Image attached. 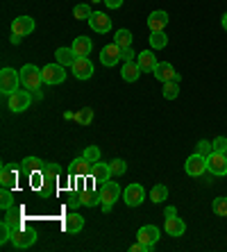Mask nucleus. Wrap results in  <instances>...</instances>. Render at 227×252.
Instances as JSON below:
<instances>
[{
    "label": "nucleus",
    "instance_id": "9d476101",
    "mask_svg": "<svg viewBox=\"0 0 227 252\" xmlns=\"http://www.w3.org/2000/svg\"><path fill=\"white\" fill-rule=\"evenodd\" d=\"M30 105H32V94H30V91H14V94L9 95V109H12L14 114L25 112Z\"/></svg>",
    "mask_w": 227,
    "mask_h": 252
},
{
    "label": "nucleus",
    "instance_id": "412c9836",
    "mask_svg": "<svg viewBox=\"0 0 227 252\" xmlns=\"http://www.w3.org/2000/svg\"><path fill=\"white\" fill-rule=\"evenodd\" d=\"M136 64H139V68L143 70V73H150V70H155V66H157L159 62L152 50H141V53L136 55Z\"/></svg>",
    "mask_w": 227,
    "mask_h": 252
},
{
    "label": "nucleus",
    "instance_id": "6e6552de",
    "mask_svg": "<svg viewBox=\"0 0 227 252\" xmlns=\"http://www.w3.org/2000/svg\"><path fill=\"white\" fill-rule=\"evenodd\" d=\"M121 59H123V48L116 46V43H107V46L100 50V62H102V66H107V68L116 66Z\"/></svg>",
    "mask_w": 227,
    "mask_h": 252
},
{
    "label": "nucleus",
    "instance_id": "f8f14e48",
    "mask_svg": "<svg viewBox=\"0 0 227 252\" xmlns=\"http://www.w3.org/2000/svg\"><path fill=\"white\" fill-rule=\"evenodd\" d=\"M123 200H125L128 207H139L141 202L146 200V191H143L141 184H130V187H125V191H123Z\"/></svg>",
    "mask_w": 227,
    "mask_h": 252
},
{
    "label": "nucleus",
    "instance_id": "393cba45",
    "mask_svg": "<svg viewBox=\"0 0 227 252\" xmlns=\"http://www.w3.org/2000/svg\"><path fill=\"white\" fill-rule=\"evenodd\" d=\"M16 180H18L16 170H14L9 164H2V168H0V184H2V189H14Z\"/></svg>",
    "mask_w": 227,
    "mask_h": 252
},
{
    "label": "nucleus",
    "instance_id": "58836bf2",
    "mask_svg": "<svg viewBox=\"0 0 227 252\" xmlns=\"http://www.w3.org/2000/svg\"><path fill=\"white\" fill-rule=\"evenodd\" d=\"M109 166L114 175H125V170H128V164L123 159H114V161H109Z\"/></svg>",
    "mask_w": 227,
    "mask_h": 252
},
{
    "label": "nucleus",
    "instance_id": "c03bdc74",
    "mask_svg": "<svg viewBox=\"0 0 227 252\" xmlns=\"http://www.w3.org/2000/svg\"><path fill=\"white\" fill-rule=\"evenodd\" d=\"M163 216L168 218V216H177V209H175V207H166V209H163Z\"/></svg>",
    "mask_w": 227,
    "mask_h": 252
},
{
    "label": "nucleus",
    "instance_id": "4c0bfd02",
    "mask_svg": "<svg viewBox=\"0 0 227 252\" xmlns=\"http://www.w3.org/2000/svg\"><path fill=\"white\" fill-rule=\"evenodd\" d=\"M84 157L91 161V164H96V161H100V148L98 146H87V150H84Z\"/></svg>",
    "mask_w": 227,
    "mask_h": 252
},
{
    "label": "nucleus",
    "instance_id": "a211bd4d",
    "mask_svg": "<svg viewBox=\"0 0 227 252\" xmlns=\"http://www.w3.org/2000/svg\"><path fill=\"white\" fill-rule=\"evenodd\" d=\"M166 25H168V14L163 12V9H155V12L148 16V28H150V32H162Z\"/></svg>",
    "mask_w": 227,
    "mask_h": 252
},
{
    "label": "nucleus",
    "instance_id": "ea45409f",
    "mask_svg": "<svg viewBox=\"0 0 227 252\" xmlns=\"http://www.w3.org/2000/svg\"><path fill=\"white\" fill-rule=\"evenodd\" d=\"M211 146H214V153H225L227 155V136H216Z\"/></svg>",
    "mask_w": 227,
    "mask_h": 252
},
{
    "label": "nucleus",
    "instance_id": "7ed1b4c3",
    "mask_svg": "<svg viewBox=\"0 0 227 252\" xmlns=\"http://www.w3.org/2000/svg\"><path fill=\"white\" fill-rule=\"evenodd\" d=\"M100 193H102V211H111V207H114V202H116L118 198H121V187H118L116 182H105L102 187H100Z\"/></svg>",
    "mask_w": 227,
    "mask_h": 252
},
{
    "label": "nucleus",
    "instance_id": "f704fd0d",
    "mask_svg": "<svg viewBox=\"0 0 227 252\" xmlns=\"http://www.w3.org/2000/svg\"><path fill=\"white\" fill-rule=\"evenodd\" d=\"M211 209H214L216 216H227V198H225V195L216 198L214 205H211Z\"/></svg>",
    "mask_w": 227,
    "mask_h": 252
},
{
    "label": "nucleus",
    "instance_id": "c9c22d12",
    "mask_svg": "<svg viewBox=\"0 0 227 252\" xmlns=\"http://www.w3.org/2000/svg\"><path fill=\"white\" fill-rule=\"evenodd\" d=\"M66 205L70 207V209H77V207H82V191H70L68 195H66Z\"/></svg>",
    "mask_w": 227,
    "mask_h": 252
},
{
    "label": "nucleus",
    "instance_id": "bb28decb",
    "mask_svg": "<svg viewBox=\"0 0 227 252\" xmlns=\"http://www.w3.org/2000/svg\"><path fill=\"white\" fill-rule=\"evenodd\" d=\"M43 166H46V161L39 157H25L23 161H21V168H23L25 175H32V173H39V170H43Z\"/></svg>",
    "mask_w": 227,
    "mask_h": 252
},
{
    "label": "nucleus",
    "instance_id": "f3484780",
    "mask_svg": "<svg viewBox=\"0 0 227 252\" xmlns=\"http://www.w3.org/2000/svg\"><path fill=\"white\" fill-rule=\"evenodd\" d=\"M68 173H70V177H89L91 175V161L82 155V157H77V159L70 161Z\"/></svg>",
    "mask_w": 227,
    "mask_h": 252
},
{
    "label": "nucleus",
    "instance_id": "39448f33",
    "mask_svg": "<svg viewBox=\"0 0 227 252\" xmlns=\"http://www.w3.org/2000/svg\"><path fill=\"white\" fill-rule=\"evenodd\" d=\"M152 73H155V77H157L162 84H166V82H180V80H182V75L173 68V64H170V62H159V64L155 66V70H152Z\"/></svg>",
    "mask_w": 227,
    "mask_h": 252
},
{
    "label": "nucleus",
    "instance_id": "72a5a7b5",
    "mask_svg": "<svg viewBox=\"0 0 227 252\" xmlns=\"http://www.w3.org/2000/svg\"><path fill=\"white\" fill-rule=\"evenodd\" d=\"M180 94V82H166L163 84V98L166 100H175Z\"/></svg>",
    "mask_w": 227,
    "mask_h": 252
},
{
    "label": "nucleus",
    "instance_id": "f257e3e1",
    "mask_svg": "<svg viewBox=\"0 0 227 252\" xmlns=\"http://www.w3.org/2000/svg\"><path fill=\"white\" fill-rule=\"evenodd\" d=\"M18 75H21V84L28 91H39L41 84H43V70L34 64H25L23 68L18 70Z\"/></svg>",
    "mask_w": 227,
    "mask_h": 252
},
{
    "label": "nucleus",
    "instance_id": "0eeeda50",
    "mask_svg": "<svg viewBox=\"0 0 227 252\" xmlns=\"http://www.w3.org/2000/svg\"><path fill=\"white\" fill-rule=\"evenodd\" d=\"M184 170H187V175L191 177H200L207 173V157L200 153H193L191 157L187 159V164H184Z\"/></svg>",
    "mask_w": 227,
    "mask_h": 252
},
{
    "label": "nucleus",
    "instance_id": "6ab92c4d",
    "mask_svg": "<svg viewBox=\"0 0 227 252\" xmlns=\"http://www.w3.org/2000/svg\"><path fill=\"white\" fill-rule=\"evenodd\" d=\"M163 229H166V234L168 236H182L184 232H187V225H184V220H182L180 216H168L166 218V225H163Z\"/></svg>",
    "mask_w": 227,
    "mask_h": 252
},
{
    "label": "nucleus",
    "instance_id": "a18cd8bd",
    "mask_svg": "<svg viewBox=\"0 0 227 252\" xmlns=\"http://www.w3.org/2000/svg\"><path fill=\"white\" fill-rule=\"evenodd\" d=\"M64 118H66V121H75V114H73V112H66Z\"/></svg>",
    "mask_w": 227,
    "mask_h": 252
},
{
    "label": "nucleus",
    "instance_id": "c85d7f7f",
    "mask_svg": "<svg viewBox=\"0 0 227 252\" xmlns=\"http://www.w3.org/2000/svg\"><path fill=\"white\" fill-rule=\"evenodd\" d=\"M132 41H134V36L130 30H125V28L116 30V36H114V43H116V46H121L123 50H125V48H132Z\"/></svg>",
    "mask_w": 227,
    "mask_h": 252
},
{
    "label": "nucleus",
    "instance_id": "20e7f679",
    "mask_svg": "<svg viewBox=\"0 0 227 252\" xmlns=\"http://www.w3.org/2000/svg\"><path fill=\"white\" fill-rule=\"evenodd\" d=\"M43 84H50V87H55V84H62L66 80V66L62 64H48L43 66Z\"/></svg>",
    "mask_w": 227,
    "mask_h": 252
},
{
    "label": "nucleus",
    "instance_id": "5701e85b",
    "mask_svg": "<svg viewBox=\"0 0 227 252\" xmlns=\"http://www.w3.org/2000/svg\"><path fill=\"white\" fill-rule=\"evenodd\" d=\"M141 73H143V70L139 68V64H136V62H123L121 77L125 80V82H136V80L141 77Z\"/></svg>",
    "mask_w": 227,
    "mask_h": 252
},
{
    "label": "nucleus",
    "instance_id": "f03ea898",
    "mask_svg": "<svg viewBox=\"0 0 227 252\" xmlns=\"http://www.w3.org/2000/svg\"><path fill=\"white\" fill-rule=\"evenodd\" d=\"M18 84H21V75H18V70L9 68V66H5V68L0 70V91H2V95L9 98L14 91H18Z\"/></svg>",
    "mask_w": 227,
    "mask_h": 252
},
{
    "label": "nucleus",
    "instance_id": "79ce46f5",
    "mask_svg": "<svg viewBox=\"0 0 227 252\" xmlns=\"http://www.w3.org/2000/svg\"><path fill=\"white\" fill-rule=\"evenodd\" d=\"M136 55L139 53H134L132 48H125L123 50V62H136Z\"/></svg>",
    "mask_w": 227,
    "mask_h": 252
},
{
    "label": "nucleus",
    "instance_id": "e433bc0d",
    "mask_svg": "<svg viewBox=\"0 0 227 252\" xmlns=\"http://www.w3.org/2000/svg\"><path fill=\"white\" fill-rule=\"evenodd\" d=\"M12 205H14V191H12V189H2V195H0V207L7 211Z\"/></svg>",
    "mask_w": 227,
    "mask_h": 252
},
{
    "label": "nucleus",
    "instance_id": "4be33fe9",
    "mask_svg": "<svg viewBox=\"0 0 227 252\" xmlns=\"http://www.w3.org/2000/svg\"><path fill=\"white\" fill-rule=\"evenodd\" d=\"M64 229L68 232V234H80L82 229H84V218L80 216V214H68V216L64 218Z\"/></svg>",
    "mask_w": 227,
    "mask_h": 252
},
{
    "label": "nucleus",
    "instance_id": "dca6fc26",
    "mask_svg": "<svg viewBox=\"0 0 227 252\" xmlns=\"http://www.w3.org/2000/svg\"><path fill=\"white\" fill-rule=\"evenodd\" d=\"M89 25H91V30L98 32V34H107L111 30V18L102 12H94L91 18H89Z\"/></svg>",
    "mask_w": 227,
    "mask_h": 252
},
{
    "label": "nucleus",
    "instance_id": "de8ad7c7",
    "mask_svg": "<svg viewBox=\"0 0 227 252\" xmlns=\"http://www.w3.org/2000/svg\"><path fill=\"white\" fill-rule=\"evenodd\" d=\"M223 28L227 30V14H223Z\"/></svg>",
    "mask_w": 227,
    "mask_h": 252
},
{
    "label": "nucleus",
    "instance_id": "1a4fd4ad",
    "mask_svg": "<svg viewBox=\"0 0 227 252\" xmlns=\"http://www.w3.org/2000/svg\"><path fill=\"white\" fill-rule=\"evenodd\" d=\"M12 243L14 248H18V250H25V248L34 246L36 243V232L34 229H16V232H12Z\"/></svg>",
    "mask_w": 227,
    "mask_h": 252
},
{
    "label": "nucleus",
    "instance_id": "2eb2a0df",
    "mask_svg": "<svg viewBox=\"0 0 227 252\" xmlns=\"http://www.w3.org/2000/svg\"><path fill=\"white\" fill-rule=\"evenodd\" d=\"M34 32V18L32 16H18L14 18V23H12V34H18V36H28Z\"/></svg>",
    "mask_w": 227,
    "mask_h": 252
},
{
    "label": "nucleus",
    "instance_id": "473e14b6",
    "mask_svg": "<svg viewBox=\"0 0 227 252\" xmlns=\"http://www.w3.org/2000/svg\"><path fill=\"white\" fill-rule=\"evenodd\" d=\"M75 121L80 125H89L91 121H94V109H91V107H84V109H80V112L75 114Z\"/></svg>",
    "mask_w": 227,
    "mask_h": 252
},
{
    "label": "nucleus",
    "instance_id": "a878e982",
    "mask_svg": "<svg viewBox=\"0 0 227 252\" xmlns=\"http://www.w3.org/2000/svg\"><path fill=\"white\" fill-rule=\"evenodd\" d=\"M55 59H57V64L70 68V66H73V62L77 59V55L73 53V48H57V50H55Z\"/></svg>",
    "mask_w": 227,
    "mask_h": 252
},
{
    "label": "nucleus",
    "instance_id": "a19ab883",
    "mask_svg": "<svg viewBox=\"0 0 227 252\" xmlns=\"http://www.w3.org/2000/svg\"><path fill=\"white\" fill-rule=\"evenodd\" d=\"M198 153L200 155H204V157H209V155L211 153H214V146H211V143H209V141H200V143H198Z\"/></svg>",
    "mask_w": 227,
    "mask_h": 252
},
{
    "label": "nucleus",
    "instance_id": "9b49d317",
    "mask_svg": "<svg viewBox=\"0 0 227 252\" xmlns=\"http://www.w3.org/2000/svg\"><path fill=\"white\" fill-rule=\"evenodd\" d=\"M70 70H73V75L77 80H91L94 77V64H91L89 57H77L73 62V66H70Z\"/></svg>",
    "mask_w": 227,
    "mask_h": 252
},
{
    "label": "nucleus",
    "instance_id": "37998d69",
    "mask_svg": "<svg viewBox=\"0 0 227 252\" xmlns=\"http://www.w3.org/2000/svg\"><path fill=\"white\" fill-rule=\"evenodd\" d=\"M109 9H118V7H123V0H102Z\"/></svg>",
    "mask_w": 227,
    "mask_h": 252
},
{
    "label": "nucleus",
    "instance_id": "cd10ccee",
    "mask_svg": "<svg viewBox=\"0 0 227 252\" xmlns=\"http://www.w3.org/2000/svg\"><path fill=\"white\" fill-rule=\"evenodd\" d=\"M59 177H62V168H59L55 161L43 166V182H50V184H59Z\"/></svg>",
    "mask_w": 227,
    "mask_h": 252
},
{
    "label": "nucleus",
    "instance_id": "423d86ee",
    "mask_svg": "<svg viewBox=\"0 0 227 252\" xmlns=\"http://www.w3.org/2000/svg\"><path fill=\"white\" fill-rule=\"evenodd\" d=\"M207 170L216 177H225L227 175V155L225 153H211L207 157Z\"/></svg>",
    "mask_w": 227,
    "mask_h": 252
},
{
    "label": "nucleus",
    "instance_id": "ddd939ff",
    "mask_svg": "<svg viewBox=\"0 0 227 252\" xmlns=\"http://www.w3.org/2000/svg\"><path fill=\"white\" fill-rule=\"evenodd\" d=\"M111 175H114V173H111V166H109V164H105L102 159H100V161H96V164H91V177L96 180L98 189L102 187L105 182H109Z\"/></svg>",
    "mask_w": 227,
    "mask_h": 252
},
{
    "label": "nucleus",
    "instance_id": "7c9ffc66",
    "mask_svg": "<svg viewBox=\"0 0 227 252\" xmlns=\"http://www.w3.org/2000/svg\"><path fill=\"white\" fill-rule=\"evenodd\" d=\"M166 198H168V189L163 187V184H155V187H152V191H150V200H152V202H155V205H162Z\"/></svg>",
    "mask_w": 227,
    "mask_h": 252
},
{
    "label": "nucleus",
    "instance_id": "c756f323",
    "mask_svg": "<svg viewBox=\"0 0 227 252\" xmlns=\"http://www.w3.org/2000/svg\"><path fill=\"white\" fill-rule=\"evenodd\" d=\"M150 46L152 50H162V48L168 46V36H166V32H150Z\"/></svg>",
    "mask_w": 227,
    "mask_h": 252
},
{
    "label": "nucleus",
    "instance_id": "b1692460",
    "mask_svg": "<svg viewBox=\"0 0 227 252\" xmlns=\"http://www.w3.org/2000/svg\"><path fill=\"white\" fill-rule=\"evenodd\" d=\"M70 48H73V53H75L77 57H89L91 50H94V43H91L89 36H75V41H73Z\"/></svg>",
    "mask_w": 227,
    "mask_h": 252
},
{
    "label": "nucleus",
    "instance_id": "4468645a",
    "mask_svg": "<svg viewBox=\"0 0 227 252\" xmlns=\"http://www.w3.org/2000/svg\"><path fill=\"white\" fill-rule=\"evenodd\" d=\"M5 223H9V227H12V232H16V229H23L25 223H23V207L21 205H12L9 209H7L5 218H2Z\"/></svg>",
    "mask_w": 227,
    "mask_h": 252
},
{
    "label": "nucleus",
    "instance_id": "49530a36",
    "mask_svg": "<svg viewBox=\"0 0 227 252\" xmlns=\"http://www.w3.org/2000/svg\"><path fill=\"white\" fill-rule=\"evenodd\" d=\"M12 43H21V36H18V34H12Z\"/></svg>",
    "mask_w": 227,
    "mask_h": 252
},
{
    "label": "nucleus",
    "instance_id": "09e8293b",
    "mask_svg": "<svg viewBox=\"0 0 227 252\" xmlns=\"http://www.w3.org/2000/svg\"><path fill=\"white\" fill-rule=\"evenodd\" d=\"M94 2H100V0H94Z\"/></svg>",
    "mask_w": 227,
    "mask_h": 252
},
{
    "label": "nucleus",
    "instance_id": "aec40b11",
    "mask_svg": "<svg viewBox=\"0 0 227 252\" xmlns=\"http://www.w3.org/2000/svg\"><path fill=\"white\" fill-rule=\"evenodd\" d=\"M136 239H139L141 243H146V246H155L159 241V227H155V225H143V227L136 232Z\"/></svg>",
    "mask_w": 227,
    "mask_h": 252
},
{
    "label": "nucleus",
    "instance_id": "2f4dec72",
    "mask_svg": "<svg viewBox=\"0 0 227 252\" xmlns=\"http://www.w3.org/2000/svg\"><path fill=\"white\" fill-rule=\"evenodd\" d=\"M91 7L87 5V2H82V5H75L73 7V18H77V21H89L91 18Z\"/></svg>",
    "mask_w": 227,
    "mask_h": 252
}]
</instances>
